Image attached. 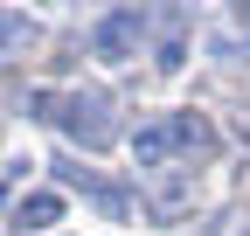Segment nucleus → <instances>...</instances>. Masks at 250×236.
Segmentation results:
<instances>
[{
	"label": "nucleus",
	"mask_w": 250,
	"mask_h": 236,
	"mask_svg": "<svg viewBox=\"0 0 250 236\" xmlns=\"http://www.w3.org/2000/svg\"><path fill=\"white\" fill-rule=\"evenodd\" d=\"M153 63H160V70H181V63H188V14H167V28H160V49H153Z\"/></svg>",
	"instance_id": "423d86ee"
},
{
	"label": "nucleus",
	"mask_w": 250,
	"mask_h": 236,
	"mask_svg": "<svg viewBox=\"0 0 250 236\" xmlns=\"http://www.w3.org/2000/svg\"><path fill=\"white\" fill-rule=\"evenodd\" d=\"M28 111L49 118V125H62L83 153H104V146L118 139V118H111L104 91H28Z\"/></svg>",
	"instance_id": "f257e3e1"
},
{
	"label": "nucleus",
	"mask_w": 250,
	"mask_h": 236,
	"mask_svg": "<svg viewBox=\"0 0 250 236\" xmlns=\"http://www.w3.org/2000/svg\"><path fill=\"white\" fill-rule=\"evenodd\" d=\"M174 153H188V132H181V111H174V118H153V125H139V132H132V160H139L146 174H160V167H174Z\"/></svg>",
	"instance_id": "7ed1b4c3"
},
{
	"label": "nucleus",
	"mask_w": 250,
	"mask_h": 236,
	"mask_svg": "<svg viewBox=\"0 0 250 236\" xmlns=\"http://www.w3.org/2000/svg\"><path fill=\"white\" fill-rule=\"evenodd\" d=\"M188 195H195V167H160V181H153V216H181Z\"/></svg>",
	"instance_id": "20e7f679"
},
{
	"label": "nucleus",
	"mask_w": 250,
	"mask_h": 236,
	"mask_svg": "<svg viewBox=\"0 0 250 236\" xmlns=\"http://www.w3.org/2000/svg\"><path fill=\"white\" fill-rule=\"evenodd\" d=\"M139 42H146V14L139 7H118V14H104L90 28V56H98V63H132Z\"/></svg>",
	"instance_id": "f03ea898"
},
{
	"label": "nucleus",
	"mask_w": 250,
	"mask_h": 236,
	"mask_svg": "<svg viewBox=\"0 0 250 236\" xmlns=\"http://www.w3.org/2000/svg\"><path fill=\"white\" fill-rule=\"evenodd\" d=\"M14 222H21V236H42L49 222H62V195H28L14 209Z\"/></svg>",
	"instance_id": "39448f33"
},
{
	"label": "nucleus",
	"mask_w": 250,
	"mask_h": 236,
	"mask_svg": "<svg viewBox=\"0 0 250 236\" xmlns=\"http://www.w3.org/2000/svg\"><path fill=\"white\" fill-rule=\"evenodd\" d=\"M35 42V21H28L21 7H0V56H14V49H28Z\"/></svg>",
	"instance_id": "0eeeda50"
}]
</instances>
